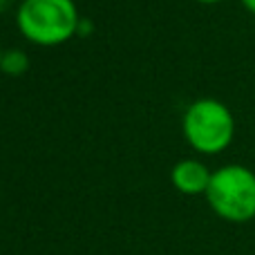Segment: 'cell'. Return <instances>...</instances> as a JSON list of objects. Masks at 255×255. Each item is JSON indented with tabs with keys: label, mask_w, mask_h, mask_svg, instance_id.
Returning a JSON list of instances; mask_svg holds the SVG:
<instances>
[{
	"label": "cell",
	"mask_w": 255,
	"mask_h": 255,
	"mask_svg": "<svg viewBox=\"0 0 255 255\" xmlns=\"http://www.w3.org/2000/svg\"><path fill=\"white\" fill-rule=\"evenodd\" d=\"M242 4L249 9L251 13H255V0H242Z\"/></svg>",
	"instance_id": "cell-6"
},
{
	"label": "cell",
	"mask_w": 255,
	"mask_h": 255,
	"mask_svg": "<svg viewBox=\"0 0 255 255\" xmlns=\"http://www.w3.org/2000/svg\"><path fill=\"white\" fill-rule=\"evenodd\" d=\"M0 63H2V49H0Z\"/></svg>",
	"instance_id": "cell-8"
},
{
	"label": "cell",
	"mask_w": 255,
	"mask_h": 255,
	"mask_svg": "<svg viewBox=\"0 0 255 255\" xmlns=\"http://www.w3.org/2000/svg\"><path fill=\"white\" fill-rule=\"evenodd\" d=\"M211 177H213V172H208V168L204 163L195 161V159L179 161L172 168V184L184 195L206 193L208 184H211Z\"/></svg>",
	"instance_id": "cell-4"
},
{
	"label": "cell",
	"mask_w": 255,
	"mask_h": 255,
	"mask_svg": "<svg viewBox=\"0 0 255 255\" xmlns=\"http://www.w3.org/2000/svg\"><path fill=\"white\" fill-rule=\"evenodd\" d=\"M211 208L229 222L255 217V175L244 166H224L213 172L206 190Z\"/></svg>",
	"instance_id": "cell-2"
},
{
	"label": "cell",
	"mask_w": 255,
	"mask_h": 255,
	"mask_svg": "<svg viewBox=\"0 0 255 255\" xmlns=\"http://www.w3.org/2000/svg\"><path fill=\"white\" fill-rule=\"evenodd\" d=\"M18 29L36 45H61L79 27L72 0H22L16 13Z\"/></svg>",
	"instance_id": "cell-1"
},
{
	"label": "cell",
	"mask_w": 255,
	"mask_h": 255,
	"mask_svg": "<svg viewBox=\"0 0 255 255\" xmlns=\"http://www.w3.org/2000/svg\"><path fill=\"white\" fill-rule=\"evenodd\" d=\"M233 132V115L217 99H199L190 103L184 115V134L199 152H222L231 143Z\"/></svg>",
	"instance_id": "cell-3"
},
{
	"label": "cell",
	"mask_w": 255,
	"mask_h": 255,
	"mask_svg": "<svg viewBox=\"0 0 255 255\" xmlns=\"http://www.w3.org/2000/svg\"><path fill=\"white\" fill-rule=\"evenodd\" d=\"M199 2H208V4H211V2H222V0H199Z\"/></svg>",
	"instance_id": "cell-7"
},
{
	"label": "cell",
	"mask_w": 255,
	"mask_h": 255,
	"mask_svg": "<svg viewBox=\"0 0 255 255\" xmlns=\"http://www.w3.org/2000/svg\"><path fill=\"white\" fill-rule=\"evenodd\" d=\"M29 67V56L20 49H9L2 54V63H0V70L7 72V74H22Z\"/></svg>",
	"instance_id": "cell-5"
}]
</instances>
